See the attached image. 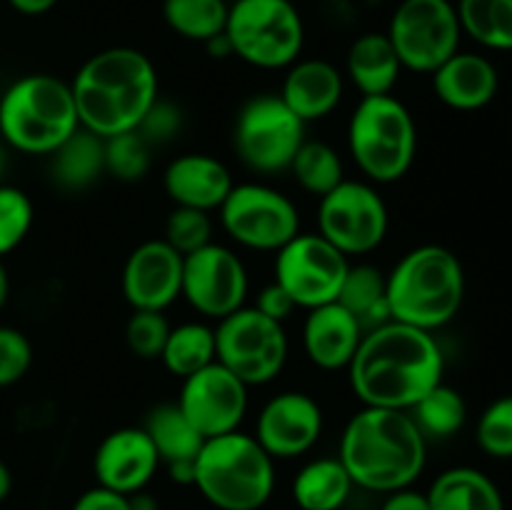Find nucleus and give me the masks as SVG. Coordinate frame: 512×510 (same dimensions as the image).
Returning <instances> with one entry per match:
<instances>
[{"mask_svg": "<svg viewBox=\"0 0 512 510\" xmlns=\"http://www.w3.org/2000/svg\"><path fill=\"white\" fill-rule=\"evenodd\" d=\"M128 498H130V508L133 510H158V500L150 498L145 490H140V493L135 495H128Z\"/></svg>", "mask_w": 512, "mask_h": 510, "instance_id": "48", "label": "nucleus"}, {"mask_svg": "<svg viewBox=\"0 0 512 510\" xmlns=\"http://www.w3.org/2000/svg\"><path fill=\"white\" fill-rule=\"evenodd\" d=\"M385 35L403 70L433 75L460 50L463 25L450 0H400Z\"/></svg>", "mask_w": 512, "mask_h": 510, "instance_id": "11", "label": "nucleus"}, {"mask_svg": "<svg viewBox=\"0 0 512 510\" xmlns=\"http://www.w3.org/2000/svg\"><path fill=\"white\" fill-rule=\"evenodd\" d=\"M428 503L430 510H505L495 480L468 465L443 470L430 485Z\"/></svg>", "mask_w": 512, "mask_h": 510, "instance_id": "25", "label": "nucleus"}, {"mask_svg": "<svg viewBox=\"0 0 512 510\" xmlns=\"http://www.w3.org/2000/svg\"><path fill=\"white\" fill-rule=\"evenodd\" d=\"M143 430L148 433L150 443L155 445L160 463H183V460L198 458L205 438L198 433L193 423L185 418L178 403H160L145 418Z\"/></svg>", "mask_w": 512, "mask_h": 510, "instance_id": "28", "label": "nucleus"}, {"mask_svg": "<svg viewBox=\"0 0 512 510\" xmlns=\"http://www.w3.org/2000/svg\"><path fill=\"white\" fill-rule=\"evenodd\" d=\"M150 150L138 130L105 138V173L123 183L143 180L150 170Z\"/></svg>", "mask_w": 512, "mask_h": 510, "instance_id": "35", "label": "nucleus"}, {"mask_svg": "<svg viewBox=\"0 0 512 510\" xmlns=\"http://www.w3.org/2000/svg\"><path fill=\"white\" fill-rule=\"evenodd\" d=\"M380 510H430L428 493H420L413 488H400L388 493Z\"/></svg>", "mask_w": 512, "mask_h": 510, "instance_id": "44", "label": "nucleus"}, {"mask_svg": "<svg viewBox=\"0 0 512 510\" xmlns=\"http://www.w3.org/2000/svg\"><path fill=\"white\" fill-rule=\"evenodd\" d=\"M408 413L420 433L425 435V440H445L463 430L465 420H468V405L458 390L440 383L430 393H425Z\"/></svg>", "mask_w": 512, "mask_h": 510, "instance_id": "33", "label": "nucleus"}, {"mask_svg": "<svg viewBox=\"0 0 512 510\" xmlns=\"http://www.w3.org/2000/svg\"><path fill=\"white\" fill-rule=\"evenodd\" d=\"M215 360L248 388L270 383L283 373L288 360L283 323L270 320L253 305H243L215 325Z\"/></svg>", "mask_w": 512, "mask_h": 510, "instance_id": "10", "label": "nucleus"}, {"mask_svg": "<svg viewBox=\"0 0 512 510\" xmlns=\"http://www.w3.org/2000/svg\"><path fill=\"white\" fill-rule=\"evenodd\" d=\"M400 73L403 65L385 33H363L345 55V75L363 98L393 93Z\"/></svg>", "mask_w": 512, "mask_h": 510, "instance_id": "24", "label": "nucleus"}, {"mask_svg": "<svg viewBox=\"0 0 512 510\" xmlns=\"http://www.w3.org/2000/svg\"><path fill=\"white\" fill-rule=\"evenodd\" d=\"M173 325L158 310H133L125 323V345L140 360H160Z\"/></svg>", "mask_w": 512, "mask_h": 510, "instance_id": "39", "label": "nucleus"}, {"mask_svg": "<svg viewBox=\"0 0 512 510\" xmlns=\"http://www.w3.org/2000/svg\"><path fill=\"white\" fill-rule=\"evenodd\" d=\"M53 178L63 190L78 193L98 183L105 173V140L78 128L53 155Z\"/></svg>", "mask_w": 512, "mask_h": 510, "instance_id": "27", "label": "nucleus"}, {"mask_svg": "<svg viewBox=\"0 0 512 510\" xmlns=\"http://www.w3.org/2000/svg\"><path fill=\"white\" fill-rule=\"evenodd\" d=\"M463 35L488 50H512V0H458Z\"/></svg>", "mask_w": 512, "mask_h": 510, "instance_id": "31", "label": "nucleus"}, {"mask_svg": "<svg viewBox=\"0 0 512 510\" xmlns=\"http://www.w3.org/2000/svg\"><path fill=\"white\" fill-rule=\"evenodd\" d=\"M348 268V255L320 233H298L275 253V283L293 298L295 308L335 303Z\"/></svg>", "mask_w": 512, "mask_h": 510, "instance_id": "14", "label": "nucleus"}, {"mask_svg": "<svg viewBox=\"0 0 512 510\" xmlns=\"http://www.w3.org/2000/svg\"><path fill=\"white\" fill-rule=\"evenodd\" d=\"M3 173H5V150L3 145H0V178H3Z\"/></svg>", "mask_w": 512, "mask_h": 510, "instance_id": "51", "label": "nucleus"}, {"mask_svg": "<svg viewBox=\"0 0 512 510\" xmlns=\"http://www.w3.org/2000/svg\"><path fill=\"white\" fill-rule=\"evenodd\" d=\"M193 485L218 510H260L275 490V460L243 430L208 438Z\"/></svg>", "mask_w": 512, "mask_h": 510, "instance_id": "6", "label": "nucleus"}, {"mask_svg": "<svg viewBox=\"0 0 512 510\" xmlns=\"http://www.w3.org/2000/svg\"><path fill=\"white\" fill-rule=\"evenodd\" d=\"M345 75L330 60L305 58L285 68L280 98L305 125L323 120L340 105Z\"/></svg>", "mask_w": 512, "mask_h": 510, "instance_id": "22", "label": "nucleus"}, {"mask_svg": "<svg viewBox=\"0 0 512 510\" xmlns=\"http://www.w3.org/2000/svg\"><path fill=\"white\" fill-rule=\"evenodd\" d=\"M225 38L243 63L283 70L303 53L305 25L290 0H235L228 10Z\"/></svg>", "mask_w": 512, "mask_h": 510, "instance_id": "8", "label": "nucleus"}, {"mask_svg": "<svg viewBox=\"0 0 512 510\" xmlns=\"http://www.w3.org/2000/svg\"><path fill=\"white\" fill-rule=\"evenodd\" d=\"M73 510H133V508H130L128 495H120L115 493V490L95 485V488L85 490V493L75 500Z\"/></svg>", "mask_w": 512, "mask_h": 510, "instance_id": "43", "label": "nucleus"}, {"mask_svg": "<svg viewBox=\"0 0 512 510\" xmlns=\"http://www.w3.org/2000/svg\"><path fill=\"white\" fill-rule=\"evenodd\" d=\"M10 490H13V473H10V468L5 465V460H0V503L8 498Z\"/></svg>", "mask_w": 512, "mask_h": 510, "instance_id": "49", "label": "nucleus"}, {"mask_svg": "<svg viewBox=\"0 0 512 510\" xmlns=\"http://www.w3.org/2000/svg\"><path fill=\"white\" fill-rule=\"evenodd\" d=\"M218 213L230 240L260 253H278L300 233L298 205L265 183H235Z\"/></svg>", "mask_w": 512, "mask_h": 510, "instance_id": "12", "label": "nucleus"}, {"mask_svg": "<svg viewBox=\"0 0 512 510\" xmlns=\"http://www.w3.org/2000/svg\"><path fill=\"white\" fill-rule=\"evenodd\" d=\"M8 295H10V278H8V270H5L3 258H0V310L5 308L8 303Z\"/></svg>", "mask_w": 512, "mask_h": 510, "instance_id": "50", "label": "nucleus"}, {"mask_svg": "<svg viewBox=\"0 0 512 510\" xmlns=\"http://www.w3.org/2000/svg\"><path fill=\"white\" fill-rule=\"evenodd\" d=\"M338 458L355 488L388 495L423 475L428 440L408 410L363 405L343 428Z\"/></svg>", "mask_w": 512, "mask_h": 510, "instance_id": "3", "label": "nucleus"}, {"mask_svg": "<svg viewBox=\"0 0 512 510\" xmlns=\"http://www.w3.org/2000/svg\"><path fill=\"white\" fill-rule=\"evenodd\" d=\"M348 150L368 183L405 178L418 155V125L408 105L393 93L360 98L348 123Z\"/></svg>", "mask_w": 512, "mask_h": 510, "instance_id": "7", "label": "nucleus"}, {"mask_svg": "<svg viewBox=\"0 0 512 510\" xmlns=\"http://www.w3.org/2000/svg\"><path fill=\"white\" fill-rule=\"evenodd\" d=\"M338 303L345 305L363 323L365 330L378 328V325L390 320L388 278L375 265L350 263L343 288H340Z\"/></svg>", "mask_w": 512, "mask_h": 510, "instance_id": "29", "label": "nucleus"}, {"mask_svg": "<svg viewBox=\"0 0 512 510\" xmlns=\"http://www.w3.org/2000/svg\"><path fill=\"white\" fill-rule=\"evenodd\" d=\"M183 110L178 108L170 100L158 98L153 105L148 108V113L143 115V120L138 123V133L150 148L155 145H168L170 140H175L183 130Z\"/></svg>", "mask_w": 512, "mask_h": 510, "instance_id": "41", "label": "nucleus"}, {"mask_svg": "<svg viewBox=\"0 0 512 510\" xmlns=\"http://www.w3.org/2000/svg\"><path fill=\"white\" fill-rule=\"evenodd\" d=\"M475 440L490 458H512V395L493 400L475 425Z\"/></svg>", "mask_w": 512, "mask_h": 510, "instance_id": "38", "label": "nucleus"}, {"mask_svg": "<svg viewBox=\"0 0 512 510\" xmlns=\"http://www.w3.org/2000/svg\"><path fill=\"white\" fill-rule=\"evenodd\" d=\"M250 280L243 260L228 245L210 243L183 258L180 298L203 318L223 320L245 305Z\"/></svg>", "mask_w": 512, "mask_h": 510, "instance_id": "15", "label": "nucleus"}, {"mask_svg": "<svg viewBox=\"0 0 512 510\" xmlns=\"http://www.w3.org/2000/svg\"><path fill=\"white\" fill-rule=\"evenodd\" d=\"M290 173L305 193L323 198L345 180L343 160L333 145L323 140H305L290 163Z\"/></svg>", "mask_w": 512, "mask_h": 510, "instance_id": "34", "label": "nucleus"}, {"mask_svg": "<svg viewBox=\"0 0 512 510\" xmlns=\"http://www.w3.org/2000/svg\"><path fill=\"white\" fill-rule=\"evenodd\" d=\"M388 228V205L368 180L345 178L338 188L320 198L318 233L348 258L380 248Z\"/></svg>", "mask_w": 512, "mask_h": 510, "instance_id": "13", "label": "nucleus"}, {"mask_svg": "<svg viewBox=\"0 0 512 510\" xmlns=\"http://www.w3.org/2000/svg\"><path fill=\"white\" fill-rule=\"evenodd\" d=\"M33 365V345L18 328L0 325V388L15 385Z\"/></svg>", "mask_w": 512, "mask_h": 510, "instance_id": "40", "label": "nucleus"}, {"mask_svg": "<svg viewBox=\"0 0 512 510\" xmlns=\"http://www.w3.org/2000/svg\"><path fill=\"white\" fill-rule=\"evenodd\" d=\"M160 458L148 433L140 428H118L100 440L93 458V473L100 488L120 495H135L155 478Z\"/></svg>", "mask_w": 512, "mask_h": 510, "instance_id": "19", "label": "nucleus"}, {"mask_svg": "<svg viewBox=\"0 0 512 510\" xmlns=\"http://www.w3.org/2000/svg\"><path fill=\"white\" fill-rule=\"evenodd\" d=\"M303 143L305 123L283 103L280 95H255L235 115V153L253 173H285Z\"/></svg>", "mask_w": 512, "mask_h": 510, "instance_id": "9", "label": "nucleus"}, {"mask_svg": "<svg viewBox=\"0 0 512 510\" xmlns=\"http://www.w3.org/2000/svg\"><path fill=\"white\" fill-rule=\"evenodd\" d=\"M253 308H258L260 313L268 315L270 320H278V323H285L290 315L295 313V303L278 283H268L265 288H260L258 298H255Z\"/></svg>", "mask_w": 512, "mask_h": 510, "instance_id": "42", "label": "nucleus"}, {"mask_svg": "<svg viewBox=\"0 0 512 510\" xmlns=\"http://www.w3.org/2000/svg\"><path fill=\"white\" fill-rule=\"evenodd\" d=\"M33 220V200L15 185L0 183V258L28 238Z\"/></svg>", "mask_w": 512, "mask_h": 510, "instance_id": "37", "label": "nucleus"}, {"mask_svg": "<svg viewBox=\"0 0 512 510\" xmlns=\"http://www.w3.org/2000/svg\"><path fill=\"white\" fill-rule=\"evenodd\" d=\"M500 75L493 60L480 53L458 50L433 73V90L453 110H480L498 95Z\"/></svg>", "mask_w": 512, "mask_h": 510, "instance_id": "23", "label": "nucleus"}, {"mask_svg": "<svg viewBox=\"0 0 512 510\" xmlns=\"http://www.w3.org/2000/svg\"><path fill=\"white\" fill-rule=\"evenodd\" d=\"M230 5L225 0H163V20L175 35L208 43L225 33Z\"/></svg>", "mask_w": 512, "mask_h": 510, "instance_id": "32", "label": "nucleus"}, {"mask_svg": "<svg viewBox=\"0 0 512 510\" xmlns=\"http://www.w3.org/2000/svg\"><path fill=\"white\" fill-rule=\"evenodd\" d=\"M120 288L133 310L163 313L180 298L183 255L170 248L163 238L145 240L125 260Z\"/></svg>", "mask_w": 512, "mask_h": 510, "instance_id": "18", "label": "nucleus"}, {"mask_svg": "<svg viewBox=\"0 0 512 510\" xmlns=\"http://www.w3.org/2000/svg\"><path fill=\"white\" fill-rule=\"evenodd\" d=\"M160 360L165 370L178 375L180 380L208 368L210 363H215V328L200 320L175 325L170 328Z\"/></svg>", "mask_w": 512, "mask_h": 510, "instance_id": "30", "label": "nucleus"}, {"mask_svg": "<svg viewBox=\"0 0 512 510\" xmlns=\"http://www.w3.org/2000/svg\"><path fill=\"white\" fill-rule=\"evenodd\" d=\"M445 358L428 330L388 320L365 330L350 360V388L363 405L410 410L425 393L443 383Z\"/></svg>", "mask_w": 512, "mask_h": 510, "instance_id": "1", "label": "nucleus"}, {"mask_svg": "<svg viewBox=\"0 0 512 510\" xmlns=\"http://www.w3.org/2000/svg\"><path fill=\"white\" fill-rule=\"evenodd\" d=\"M205 48L210 50V55H213V58H228V55H233V48H230V43H228V38H225V33L223 35H215L213 40H208V43H205Z\"/></svg>", "mask_w": 512, "mask_h": 510, "instance_id": "47", "label": "nucleus"}, {"mask_svg": "<svg viewBox=\"0 0 512 510\" xmlns=\"http://www.w3.org/2000/svg\"><path fill=\"white\" fill-rule=\"evenodd\" d=\"M323 408L303 390H285L273 395L260 408L255 440L273 460L305 455L323 435Z\"/></svg>", "mask_w": 512, "mask_h": 510, "instance_id": "17", "label": "nucleus"}, {"mask_svg": "<svg viewBox=\"0 0 512 510\" xmlns=\"http://www.w3.org/2000/svg\"><path fill=\"white\" fill-rule=\"evenodd\" d=\"M80 128L70 83L23 75L0 95V138L25 155H53Z\"/></svg>", "mask_w": 512, "mask_h": 510, "instance_id": "5", "label": "nucleus"}, {"mask_svg": "<svg viewBox=\"0 0 512 510\" xmlns=\"http://www.w3.org/2000/svg\"><path fill=\"white\" fill-rule=\"evenodd\" d=\"M170 478L180 485H193L195 483V460H183V463H170L165 465Z\"/></svg>", "mask_w": 512, "mask_h": 510, "instance_id": "46", "label": "nucleus"}, {"mask_svg": "<svg viewBox=\"0 0 512 510\" xmlns=\"http://www.w3.org/2000/svg\"><path fill=\"white\" fill-rule=\"evenodd\" d=\"M163 240L185 258V255L213 243V218L205 210L175 205L165 218Z\"/></svg>", "mask_w": 512, "mask_h": 510, "instance_id": "36", "label": "nucleus"}, {"mask_svg": "<svg viewBox=\"0 0 512 510\" xmlns=\"http://www.w3.org/2000/svg\"><path fill=\"white\" fill-rule=\"evenodd\" d=\"M235 180L223 160L205 153H185L170 160L163 173V190L178 208L213 213L225 203Z\"/></svg>", "mask_w": 512, "mask_h": 510, "instance_id": "20", "label": "nucleus"}, {"mask_svg": "<svg viewBox=\"0 0 512 510\" xmlns=\"http://www.w3.org/2000/svg\"><path fill=\"white\" fill-rule=\"evenodd\" d=\"M175 403L205 440L218 438L235 433L243 425L248 413V385L215 360L208 368L183 378Z\"/></svg>", "mask_w": 512, "mask_h": 510, "instance_id": "16", "label": "nucleus"}, {"mask_svg": "<svg viewBox=\"0 0 512 510\" xmlns=\"http://www.w3.org/2000/svg\"><path fill=\"white\" fill-rule=\"evenodd\" d=\"M363 335V323L335 300L308 310L303 323V350L315 368L348 370Z\"/></svg>", "mask_w": 512, "mask_h": 510, "instance_id": "21", "label": "nucleus"}, {"mask_svg": "<svg viewBox=\"0 0 512 510\" xmlns=\"http://www.w3.org/2000/svg\"><path fill=\"white\" fill-rule=\"evenodd\" d=\"M390 320L435 330L453 323L465 300V270L445 245H418L408 250L388 275Z\"/></svg>", "mask_w": 512, "mask_h": 510, "instance_id": "4", "label": "nucleus"}, {"mask_svg": "<svg viewBox=\"0 0 512 510\" xmlns=\"http://www.w3.org/2000/svg\"><path fill=\"white\" fill-rule=\"evenodd\" d=\"M355 483L340 458H315L293 478V500L300 510H340Z\"/></svg>", "mask_w": 512, "mask_h": 510, "instance_id": "26", "label": "nucleus"}, {"mask_svg": "<svg viewBox=\"0 0 512 510\" xmlns=\"http://www.w3.org/2000/svg\"><path fill=\"white\" fill-rule=\"evenodd\" d=\"M60 0H8L10 8L20 15H45L48 10H53Z\"/></svg>", "mask_w": 512, "mask_h": 510, "instance_id": "45", "label": "nucleus"}, {"mask_svg": "<svg viewBox=\"0 0 512 510\" xmlns=\"http://www.w3.org/2000/svg\"><path fill=\"white\" fill-rule=\"evenodd\" d=\"M158 88L153 60L128 45L90 55L70 83L80 128L103 140L138 128L150 105L160 98Z\"/></svg>", "mask_w": 512, "mask_h": 510, "instance_id": "2", "label": "nucleus"}]
</instances>
